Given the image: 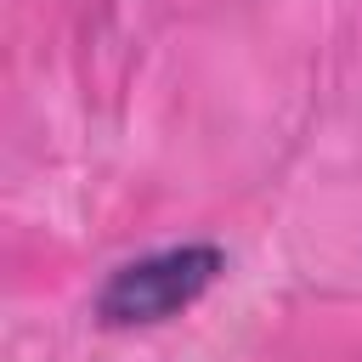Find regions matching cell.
Returning a JSON list of instances; mask_svg holds the SVG:
<instances>
[{
  "label": "cell",
  "mask_w": 362,
  "mask_h": 362,
  "mask_svg": "<svg viewBox=\"0 0 362 362\" xmlns=\"http://www.w3.org/2000/svg\"><path fill=\"white\" fill-rule=\"evenodd\" d=\"M215 272H221L215 243H181V249L141 255L107 277L96 311L107 322H158V317H175L181 305H192L215 283Z\"/></svg>",
  "instance_id": "obj_1"
}]
</instances>
